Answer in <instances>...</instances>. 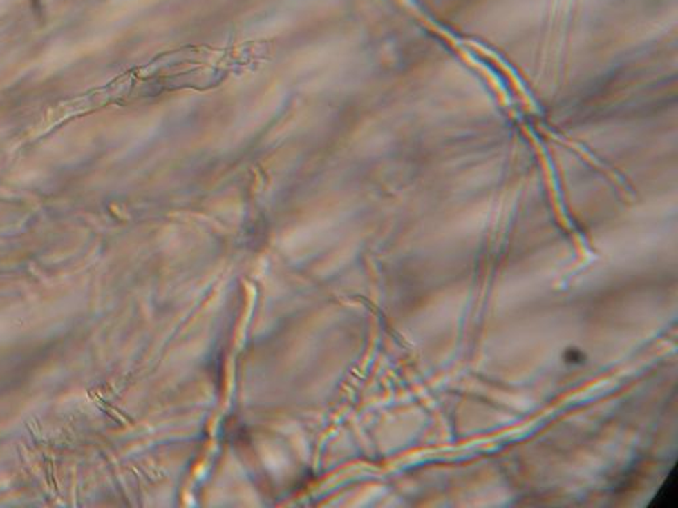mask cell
I'll use <instances>...</instances> for the list:
<instances>
[{"label":"cell","mask_w":678,"mask_h":508,"mask_svg":"<svg viewBox=\"0 0 678 508\" xmlns=\"http://www.w3.org/2000/svg\"><path fill=\"white\" fill-rule=\"evenodd\" d=\"M676 498H677V476H676V467H673L670 476L665 479L663 486L656 494L650 506H659L663 508L676 507Z\"/></svg>","instance_id":"cell-1"}]
</instances>
